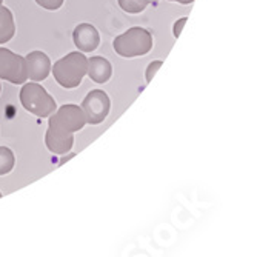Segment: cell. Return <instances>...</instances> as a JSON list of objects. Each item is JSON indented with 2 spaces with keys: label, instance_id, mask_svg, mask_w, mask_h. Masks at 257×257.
I'll list each match as a JSON object with an SVG mask.
<instances>
[{
  "label": "cell",
  "instance_id": "1",
  "mask_svg": "<svg viewBox=\"0 0 257 257\" xmlns=\"http://www.w3.org/2000/svg\"><path fill=\"white\" fill-rule=\"evenodd\" d=\"M86 125L85 114L79 105L68 103L56 109L50 115L48 131L45 136V144L54 154H66L74 145V133L83 130Z\"/></svg>",
  "mask_w": 257,
  "mask_h": 257
},
{
  "label": "cell",
  "instance_id": "2",
  "mask_svg": "<svg viewBox=\"0 0 257 257\" xmlns=\"http://www.w3.org/2000/svg\"><path fill=\"white\" fill-rule=\"evenodd\" d=\"M86 66H88L86 56H83L82 51H74L59 59L54 63V66H51V71L56 82L60 86L66 89H73L77 88L82 83L83 77L86 76Z\"/></svg>",
  "mask_w": 257,
  "mask_h": 257
},
{
  "label": "cell",
  "instance_id": "3",
  "mask_svg": "<svg viewBox=\"0 0 257 257\" xmlns=\"http://www.w3.org/2000/svg\"><path fill=\"white\" fill-rule=\"evenodd\" d=\"M112 48L119 56L126 59L145 56L153 50V34L140 27L130 28L114 39Z\"/></svg>",
  "mask_w": 257,
  "mask_h": 257
},
{
  "label": "cell",
  "instance_id": "4",
  "mask_svg": "<svg viewBox=\"0 0 257 257\" xmlns=\"http://www.w3.org/2000/svg\"><path fill=\"white\" fill-rule=\"evenodd\" d=\"M20 103L28 112L37 115V117H50L57 109L56 100L50 96L42 85L37 82L25 83L20 89Z\"/></svg>",
  "mask_w": 257,
  "mask_h": 257
},
{
  "label": "cell",
  "instance_id": "5",
  "mask_svg": "<svg viewBox=\"0 0 257 257\" xmlns=\"http://www.w3.org/2000/svg\"><path fill=\"white\" fill-rule=\"evenodd\" d=\"M86 123L89 125H99L102 123L109 114V108H111V100L108 97V94L102 89H92L89 91L86 97L83 99L82 105H80Z\"/></svg>",
  "mask_w": 257,
  "mask_h": 257
},
{
  "label": "cell",
  "instance_id": "6",
  "mask_svg": "<svg viewBox=\"0 0 257 257\" xmlns=\"http://www.w3.org/2000/svg\"><path fill=\"white\" fill-rule=\"evenodd\" d=\"M0 79L14 85H22L28 80L25 57H22L7 48H0Z\"/></svg>",
  "mask_w": 257,
  "mask_h": 257
},
{
  "label": "cell",
  "instance_id": "7",
  "mask_svg": "<svg viewBox=\"0 0 257 257\" xmlns=\"http://www.w3.org/2000/svg\"><path fill=\"white\" fill-rule=\"evenodd\" d=\"M73 40L77 50L82 53H92L99 48L100 45V34L97 28L91 23H80L76 27L73 33Z\"/></svg>",
  "mask_w": 257,
  "mask_h": 257
},
{
  "label": "cell",
  "instance_id": "8",
  "mask_svg": "<svg viewBox=\"0 0 257 257\" xmlns=\"http://www.w3.org/2000/svg\"><path fill=\"white\" fill-rule=\"evenodd\" d=\"M25 65L30 80L40 82L45 80L51 73V60L42 51H31L25 56Z\"/></svg>",
  "mask_w": 257,
  "mask_h": 257
},
{
  "label": "cell",
  "instance_id": "9",
  "mask_svg": "<svg viewBox=\"0 0 257 257\" xmlns=\"http://www.w3.org/2000/svg\"><path fill=\"white\" fill-rule=\"evenodd\" d=\"M86 74L89 79L96 83H106L111 76H112V66L108 59L94 56L88 59V66H86Z\"/></svg>",
  "mask_w": 257,
  "mask_h": 257
},
{
  "label": "cell",
  "instance_id": "10",
  "mask_svg": "<svg viewBox=\"0 0 257 257\" xmlns=\"http://www.w3.org/2000/svg\"><path fill=\"white\" fill-rule=\"evenodd\" d=\"M16 34L14 16L10 8L0 5V45L10 42Z\"/></svg>",
  "mask_w": 257,
  "mask_h": 257
},
{
  "label": "cell",
  "instance_id": "11",
  "mask_svg": "<svg viewBox=\"0 0 257 257\" xmlns=\"http://www.w3.org/2000/svg\"><path fill=\"white\" fill-rule=\"evenodd\" d=\"M14 165H16L14 153L7 147H0V176L10 174Z\"/></svg>",
  "mask_w": 257,
  "mask_h": 257
},
{
  "label": "cell",
  "instance_id": "12",
  "mask_svg": "<svg viewBox=\"0 0 257 257\" xmlns=\"http://www.w3.org/2000/svg\"><path fill=\"white\" fill-rule=\"evenodd\" d=\"M117 2L119 7L128 14H139L145 11V8L150 5L147 0H117Z\"/></svg>",
  "mask_w": 257,
  "mask_h": 257
},
{
  "label": "cell",
  "instance_id": "13",
  "mask_svg": "<svg viewBox=\"0 0 257 257\" xmlns=\"http://www.w3.org/2000/svg\"><path fill=\"white\" fill-rule=\"evenodd\" d=\"M65 0H36V4L45 10H50V11H57L62 5H63Z\"/></svg>",
  "mask_w": 257,
  "mask_h": 257
},
{
  "label": "cell",
  "instance_id": "14",
  "mask_svg": "<svg viewBox=\"0 0 257 257\" xmlns=\"http://www.w3.org/2000/svg\"><path fill=\"white\" fill-rule=\"evenodd\" d=\"M163 62L162 60H156V62H151L147 68V73H145V79H147V83H150L153 80V77L156 76V73L159 71V68H162Z\"/></svg>",
  "mask_w": 257,
  "mask_h": 257
},
{
  "label": "cell",
  "instance_id": "15",
  "mask_svg": "<svg viewBox=\"0 0 257 257\" xmlns=\"http://www.w3.org/2000/svg\"><path fill=\"white\" fill-rule=\"evenodd\" d=\"M186 17H182V19H179L176 23H174V27H173V34H174V37L176 39H179V36H180V33H182V30H183V27H185V23H186Z\"/></svg>",
  "mask_w": 257,
  "mask_h": 257
},
{
  "label": "cell",
  "instance_id": "16",
  "mask_svg": "<svg viewBox=\"0 0 257 257\" xmlns=\"http://www.w3.org/2000/svg\"><path fill=\"white\" fill-rule=\"evenodd\" d=\"M168 2H177V4H182V5H190V4L194 2V0H168Z\"/></svg>",
  "mask_w": 257,
  "mask_h": 257
},
{
  "label": "cell",
  "instance_id": "17",
  "mask_svg": "<svg viewBox=\"0 0 257 257\" xmlns=\"http://www.w3.org/2000/svg\"><path fill=\"white\" fill-rule=\"evenodd\" d=\"M147 2H148L150 5H157V4H159V0H147Z\"/></svg>",
  "mask_w": 257,
  "mask_h": 257
},
{
  "label": "cell",
  "instance_id": "18",
  "mask_svg": "<svg viewBox=\"0 0 257 257\" xmlns=\"http://www.w3.org/2000/svg\"><path fill=\"white\" fill-rule=\"evenodd\" d=\"M4 4V0H0V5H2Z\"/></svg>",
  "mask_w": 257,
  "mask_h": 257
},
{
  "label": "cell",
  "instance_id": "19",
  "mask_svg": "<svg viewBox=\"0 0 257 257\" xmlns=\"http://www.w3.org/2000/svg\"><path fill=\"white\" fill-rule=\"evenodd\" d=\"M0 199H2V193H0Z\"/></svg>",
  "mask_w": 257,
  "mask_h": 257
},
{
  "label": "cell",
  "instance_id": "20",
  "mask_svg": "<svg viewBox=\"0 0 257 257\" xmlns=\"http://www.w3.org/2000/svg\"><path fill=\"white\" fill-rule=\"evenodd\" d=\"M0 89H2V88H0Z\"/></svg>",
  "mask_w": 257,
  "mask_h": 257
}]
</instances>
